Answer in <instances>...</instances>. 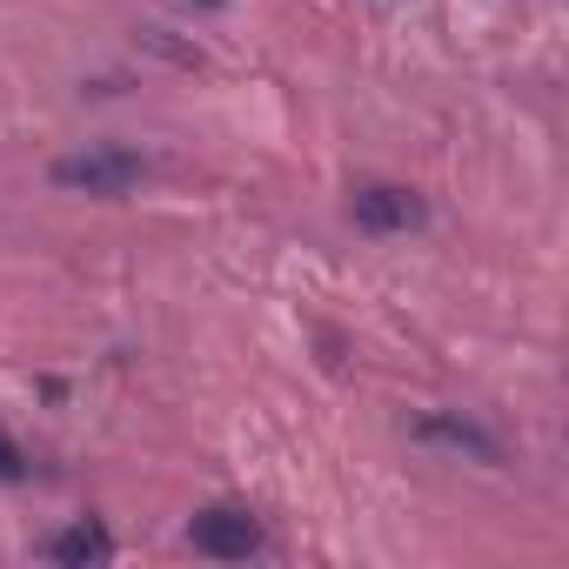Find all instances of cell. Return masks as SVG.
Returning a JSON list of instances; mask_svg holds the SVG:
<instances>
[{
	"instance_id": "5b68a950",
	"label": "cell",
	"mask_w": 569,
	"mask_h": 569,
	"mask_svg": "<svg viewBox=\"0 0 569 569\" xmlns=\"http://www.w3.org/2000/svg\"><path fill=\"white\" fill-rule=\"evenodd\" d=\"M422 436H429V442H449V449H476L482 462H496V442H489L476 422H456V416H429V422H422Z\"/></svg>"
},
{
	"instance_id": "8992f818",
	"label": "cell",
	"mask_w": 569,
	"mask_h": 569,
	"mask_svg": "<svg viewBox=\"0 0 569 569\" xmlns=\"http://www.w3.org/2000/svg\"><path fill=\"white\" fill-rule=\"evenodd\" d=\"M21 476H28V456H21L8 436H0V482H21Z\"/></svg>"
},
{
	"instance_id": "277c9868",
	"label": "cell",
	"mask_w": 569,
	"mask_h": 569,
	"mask_svg": "<svg viewBox=\"0 0 569 569\" xmlns=\"http://www.w3.org/2000/svg\"><path fill=\"white\" fill-rule=\"evenodd\" d=\"M48 556L68 562V569H81V562H108V556H114V536H108L101 522H74V529H61V536L48 542Z\"/></svg>"
},
{
	"instance_id": "7a4b0ae2",
	"label": "cell",
	"mask_w": 569,
	"mask_h": 569,
	"mask_svg": "<svg viewBox=\"0 0 569 569\" xmlns=\"http://www.w3.org/2000/svg\"><path fill=\"white\" fill-rule=\"evenodd\" d=\"M188 542H194L201 556L248 562V556H261V549H268V529H261L248 509H201V516L188 522Z\"/></svg>"
},
{
	"instance_id": "6da1fadb",
	"label": "cell",
	"mask_w": 569,
	"mask_h": 569,
	"mask_svg": "<svg viewBox=\"0 0 569 569\" xmlns=\"http://www.w3.org/2000/svg\"><path fill=\"white\" fill-rule=\"evenodd\" d=\"M141 174H148V161L128 148H88V154L54 161V188H74V194H128Z\"/></svg>"
},
{
	"instance_id": "3957f363",
	"label": "cell",
	"mask_w": 569,
	"mask_h": 569,
	"mask_svg": "<svg viewBox=\"0 0 569 569\" xmlns=\"http://www.w3.org/2000/svg\"><path fill=\"white\" fill-rule=\"evenodd\" d=\"M349 221H356L362 234H402V228L422 221V194H409V188H396V181H369V188L349 194Z\"/></svg>"
}]
</instances>
